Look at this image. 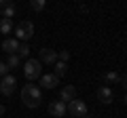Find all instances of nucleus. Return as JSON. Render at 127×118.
Wrapping results in <instances>:
<instances>
[{"label":"nucleus","mask_w":127,"mask_h":118,"mask_svg":"<svg viewBox=\"0 0 127 118\" xmlns=\"http://www.w3.org/2000/svg\"><path fill=\"white\" fill-rule=\"evenodd\" d=\"M66 108H68V112H70V116H72V118H85L87 116V103H85V101H81V99L70 101Z\"/></svg>","instance_id":"4"},{"label":"nucleus","mask_w":127,"mask_h":118,"mask_svg":"<svg viewBox=\"0 0 127 118\" xmlns=\"http://www.w3.org/2000/svg\"><path fill=\"white\" fill-rule=\"evenodd\" d=\"M123 101H125V103H127V95H125V99H123Z\"/></svg>","instance_id":"23"},{"label":"nucleus","mask_w":127,"mask_h":118,"mask_svg":"<svg viewBox=\"0 0 127 118\" xmlns=\"http://www.w3.org/2000/svg\"><path fill=\"white\" fill-rule=\"evenodd\" d=\"M104 82H106V86L108 84H121V74L119 72H106L104 74Z\"/></svg>","instance_id":"13"},{"label":"nucleus","mask_w":127,"mask_h":118,"mask_svg":"<svg viewBox=\"0 0 127 118\" xmlns=\"http://www.w3.org/2000/svg\"><path fill=\"white\" fill-rule=\"evenodd\" d=\"M38 61L40 63H47V65H55L57 63V51L53 49H40V53H38Z\"/></svg>","instance_id":"7"},{"label":"nucleus","mask_w":127,"mask_h":118,"mask_svg":"<svg viewBox=\"0 0 127 118\" xmlns=\"http://www.w3.org/2000/svg\"><path fill=\"white\" fill-rule=\"evenodd\" d=\"M97 99L102 101V103H112V99H114V93H112V89H110V86H100V89H97Z\"/></svg>","instance_id":"11"},{"label":"nucleus","mask_w":127,"mask_h":118,"mask_svg":"<svg viewBox=\"0 0 127 118\" xmlns=\"http://www.w3.org/2000/svg\"><path fill=\"white\" fill-rule=\"evenodd\" d=\"M15 86H17V78L11 76V74H6V76L0 80V93L9 97V95H13V93H15Z\"/></svg>","instance_id":"5"},{"label":"nucleus","mask_w":127,"mask_h":118,"mask_svg":"<svg viewBox=\"0 0 127 118\" xmlns=\"http://www.w3.org/2000/svg\"><path fill=\"white\" fill-rule=\"evenodd\" d=\"M66 112H68V108H66V103H64V101H51V103H49V114H51V116L62 118Z\"/></svg>","instance_id":"9"},{"label":"nucleus","mask_w":127,"mask_h":118,"mask_svg":"<svg viewBox=\"0 0 127 118\" xmlns=\"http://www.w3.org/2000/svg\"><path fill=\"white\" fill-rule=\"evenodd\" d=\"M6 65H9V70L19 68V65H21V57H19V55H9V59H6Z\"/></svg>","instance_id":"15"},{"label":"nucleus","mask_w":127,"mask_h":118,"mask_svg":"<svg viewBox=\"0 0 127 118\" xmlns=\"http://www.w3.org/2000/svg\"><path fill=\"white\" fill-rule=\"evenodd\" d=\"M85 118H91V116H85Z\"/></svg>","instance_id":"24"},{"label":"nucleus","mask_w":127,"mask_h":118,"mask_svg":"<svg viewBox=\"0 0 127 118\" xmlns=\"http://www.w3.org/2000/svg\"><path fill=\"white\" fill-rule=\"evenodd\" d=\"M32 36H34V23L32 21H21L17 27H15V40L28 42Z\"/></svg>","instance_id":"3"},{"label":"nucleus","mask_w":127,"mask_h":118,"mask_svg":"<svg viewBox=\"0 0 127 118\" xmlns=\"http://www.w3.org/2000/svg\"><path fill=\"white\" fill-rule=\"evenodd\" d=\"M17 55L21 59H28V55H30V46L26 44V42H21V44H19V51H17Z\"/></svg>","instance_id":"18"},{"label":"nucleus","mask_w":127,"mask_h":118,"mask_svg":"<svg viewBox=\"0 0 127 118\" xmlns=\"http://www.w3.org/2000/svg\"><path fill=\"white\" fill-rule=\"evenodd\" d=\"M45 6H47L45 0H32V2H30V9H32V11H36V13L45 11Z\"/></svg>","instance_id":"17"},{"label":"nucleus","mask_w":127,"mask_h":118,"mask_svg":"<svg viewBox=\"0 0 127 118\" xmlns=\"http://www.w3.org/2000/svg\"><path fill=\"white\" fill-rule=\"evenodd\" d=\"M21 101H23V105H26V108H30V110L38 108V105H40V101H42V91H40V86H36V84H26V86L21 89Z\"/></svg>","instance_id":"1"},{"label":"nucleus","mask_w":127,"mask_h":118,"mask_svg":"<svg viewBox=\"0 0 127 118\" xmlns=\"http://www.w3.org/2000/svg\"><path fill=\"white\" fill-rule=\"evenodd\" d=\"M59 84V78L55 74H42L40 76V86L42 89H55Z\"/></svg>","instance_id":"12"},{"label":"nucleus","mask_w":127,"mask_h":118,"mask_svg":"<svg viewBox=\"0 0 127 118\" xmlns=\"http://www.w3.org/2000/svg\"><path fill=\"white\" fill-rule=\"evenodd\" d=\"M23 74H26L28 80H36L42 76V63L38 59H28L26 65H23Z\"/></svg>","instance_id":"2"},{"label":"nucleus","mask_w":127,"mask_h":118,"mask_svg":"<svg viewBox=\"0 0 127 118\" xmlns=\"http://www.w3.org/2000/svg\"><path fill=\"white\" fill-rule=\"evenodd\" d=\"M55 76L57 78H62V76H66V74H68V63H64V61H57V63H55Z\"/></svg>","instance_id":"14"},{"label":"nucleus","mask_w":127,"mask_h":118,"mask_svg":"<svg viewBox=\"0 0 127 118\" xmlns=\"http://www.w3.org/2000/svg\"><path fill=\"white\" fill-rule=\"evenodd\" d=\"M0 80H2V78H0Z\"/></svg>","instance_id":"25"},{"label":"nucleus","mask_w":127,"mask_h":118,"mask_svg":"<svg viewBox=\"0 0 127 118\" xmlns=\"http://www.w3.org/2000/svg\"><path fill=\"white\" fill-rule=\"evenodd\" d=\"M19 44H21V42L15 40V38H4V40H2V51H4L6 55H17Z\"/></svg>","instance_id":"10"},{"label":"nucleus","mask_w":127,"mask_h":118,"mask_svg":"<svg viewBox=\"0 0 127 118\" xmlns=\"http://www.w3.org/2000/svg\"><path fill=\"white\" fill-rule=\"evenodd\" d=\"M6 74H9V65H6V61H0V78H4Z\"/></svg>","instance_id":"20"},{"label":"nucleus","mask_w":127,"mask_h":118,"mask_svg":"<svg viewBox=\"0 0 127 118\" xmlns=\"http://www.w3.org/2000/svg\"><path fill=\"white\" fill-rule=\"evenodd\" d=\"M4 114H6V108L2 103H0V118H4Z\"/></svg>","instance_id":"22"},{"label":"nucleus","mask_w":127,"mask_h":118,"mask_svg":"<svg viewBox=\"0 0 127 118\" xmlns=\"http://www.w3.org/2000/svg\"><path fill=\"white\" fill-rule=\"evenodd\" d=\"M11 30H13V21H11V19H0V32L9 34Z\"/></svg>","instance_id":"16"},{"label":"nucleus","mask_w":127,"mask_h":118,"mask_svg":"<svg viewBox=\"0 0 127 118\" xmlns=\"http://www.w3.org/2000/svg\"><path fill=\"white\" fill-rule=\"evenodd\" d=\"M121 84H123V89L127 91V74H123V76H121Z\"/></svg>","instance_id":"21"},{"label":"nucleus","mask_w":127,"mask_h":118,"mask_svg":"<svg viewBox=\"0 0 127 118\" xmlns=\"http://www.w3.org/2000/svg\"><path fill=\"white\" fill-rule=\"evenodd\" d=\"M68 59H70V53H68V51H57V61L68 63Z\"/></svg>","instance_id":"19"},{"label":"nucleus","mask_w":127,"mask_h":118,"mask_svg":"<svg viewBox=\"0 0 127 118\" xmlns=\"http://www.w3.org/2000/svg\"><path fill=\"white\" fill-rule=\"evenodd\" d=\"M15 13H17V4L13 0H0V15H2V19H13Z\"/></svg>","instance_id":"6"},{"label":"nucleus","mask_w":127,"mask_h":118,"mask_svg":"<svg viewBox=\"0 0 127 118\" xmlns=\"http://www.w3.org/2000/svg\"><path fill=\"white\" fill-rule=\"evenodd\" d=\"M74 99H76V89H74L72 84H66L62 91H59V101H64V103L68 105L70 101H74Z\"/></svg>","instance_id":"8"}]
</instances>
